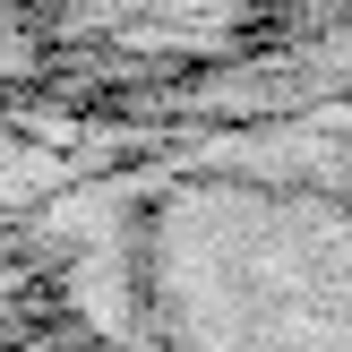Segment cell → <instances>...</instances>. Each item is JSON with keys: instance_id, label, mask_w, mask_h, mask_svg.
Listing matches in <instances>:
<instances>
[{"instance_id": "cell-1", "label": "cell", "mask_w": 352, "mask_h": 352, "mask_svg": "<svg viewBox=\"0 0 352 352\" xmlns=\"http://www.w3.org/2000/svg\"><path fill=\"white\" fill-rule=\"evenodd\" d=\"M34 232L103 352H352V103L120 155Z\"/></svg>"}]
</instances>
